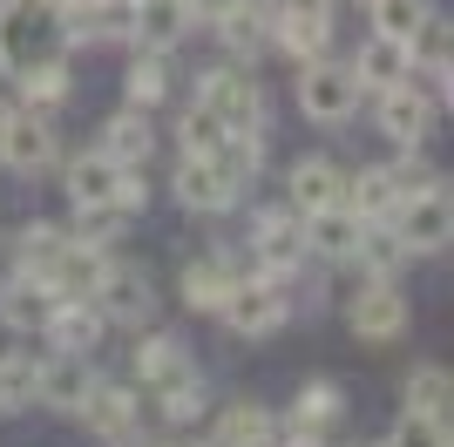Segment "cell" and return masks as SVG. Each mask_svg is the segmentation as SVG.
Instances as JSON below:
<instances>
[{"mask_svg": "<svg viewBox=\"0 0 454 447\" xmlns=\"http://www.w3.org/2000/svg\"><path fill=\"white\" fill-rule=\"evenodd\" d=\"M346 333L366 339V346H387V339L407 333V298H400L394 278H373L353 305H346Z\"/></svg>", "mask_w": 454, "mask_h": 447, "instance_id": "obj_6", "label": "cell"}, {"mask_svg": "<svg viewBox=\"0 0 454 447\" xmlns=\"http://www.w3.org/2000/svg\"><path fill=\"white\" fill-rule=\"evenodd\" d=\"M420 14H427V0H373V35L407 41L420 27Z\"/></svg>", "mask_w": 454, "mask_h": 447, "instance_id": "obj_33", "label": "cell"}, {"mask_svg": "<svg viewBox=\"0 0 454 447\" xmlns=\"http://www.w3.org/2000/svg\"><path fill=\"white\" fill-rule=\"evenodd\" d=\"M102 271H109L102 244H95V238H68V244H61V258H55V271H48V292H55V298H95Z\"/></svg>", "mask_w": 454, "mask_h": 447, "instance_id": "obj_10", "label": "cell"}, {"mask_svg": "<svg viewBox=\"0 0 454 447\" xmlns=\"http://www.w3.org/2000/svg\"><path fill=\"white\" fill-rule=\"evenodd\" d=\"M176 204L184 210H224V204H238V190L210 169V156H184L176 163Z\"/></svg>", "mask_w": 454, "mask_h": 447, "instance_id": "obj_18", "label": "cell"}, {"mask_svg": "<svg viewBox=\"0 0 454 447\" xmlns=\"http://www.w3.org/2000/svg\"><path fill=\"white\" fill-rule=\"evenodd\" d=\"M75 217H82V231H89V238L102 244V238L115 231V224L129 217V210H122V204H75Z\"/></svg>", "mask_w": 454, "mask_h": 447, "instance_id": "obj_37", "label": "cell"}, {"mask_svg": "<svg viewBox=\"0 0 454 447\" xmlns=\"http://www.w3.org/2000/svg\"><path fill=\"white\" fill-rule=\"evenodd\" d=\"M0 68L27 82L41 68H68V27L55 0H14L0 7Z\"/></svg>", "mask_w": 454, "mask_h": 447, "instance_id": "obj_1", "label": "cell"}, {"mask_svg": "<svg viewBox=\"0 0 454 447\" xmlns=\"http://www.w3.org/2000/svg\"><path fill=\"white\" fill-rule=\"evenodd\" d=\"M325 420H340V387L333 380H312L299 393V407H292V434H319Z\"/></svg>", "mask_w": 454, "mask_h": 447, "instance_id": "obj_31", "label": "cell"}, {"mask_svg": "<svg viewBox=\"0 0 454 447\" xmlns=\"http://www.w3.org/2000/svg\"><path fill=\"white\" fill-rule=\"evenodd\" d=\"M197 102H204L224 129L265 136V95H258V82H251L245 68H210L204 82H197Z\"/></svg>", "mask_w": 454, "mask_h": 447, "instance_id": "obj_3", "label": "cell"}, {"mask_svg": "<svg viewBox=\"0 0 454 447\" xmlns=\"http://www.w3.org/2000/svg\"><path fill=\"white\" fill-rule=\"evenodd\" d=\"M217 441H231V447H271V441H278V420H271L258 400H238V407H224V420H217Z\"/></svg>", "mask_w": 454, "mask_h": 447, "instance_id": "obj_27", "label": "cell"}, {"mask_svg": "<svg viewBox=\"0 0 454 447\" xmlns=\"http://www.w3.org/2000/svg\"><path fill=\"white\" fill-rule=\"evenodd\" d=\"M75 407H82V420H89L102 441H129L136 434V393L129 387H95L89 380V393H82Z\"/></svg>", "mask_w": 454, "mask_h": 447, "instance_id": "obj_13", "label": "cell"}, {"mask_svg": "<svg viewBox=\"0 0 454 447\" xmlns=\"http://www.w3.org/2000/svg\"><path fill=\"white\" fill-rule=\"evenodd\" d=\"M102 325H109V318L95 312V298H75V305H68V298H55V312H48V325H41V333L55 339L61 353H95Z\"/></svg>", "mask_w": 454, "mask_h": 447, "instance_id": "obj_16", "label": "cell"}, {"mask_svg": "<svg viewBox=\"0 0 454 447\" xmlns=\"http://www.w3.org/2000/svg\"><path fill=\"white\" fill-rule=\"evenodd\" d=\"M122 447H129V441H122Z\"/></svg>", "mask_w": 454, "mask_h": 447, "instance_id": "obj_45", "label": "cell"}, {"mask_svg": "<svg viewBox=\"0 0 454 447\" xmlns=\"http://www.w3.org/2000/svg\"><path fill=\"white\" fill-rule=\"evenodd\" d=\"M61 244H68V238H61L55 224H27V231H20V264H14V271H27V278L48 285V271H55V258H61Z\"/></svg>", "mask_w": 454, "mask_h": 447, "instance_id": "obj_30", "label": "cell"}, {"mask_svg": "<svg viewBox=\"0 0 454 447\" xmlns=\"http://www.w3.org/2000/svg\"><path fill=\"white\" fill-rule=\"evenodd\" d=\"M217 136H224V122H217L204 102H190V109H184V156H204Z\"/></svg>", "mask_w": 454, "mask_h": 447, "instance_id": "obj_35", "label": "cell"}, {"mask_svg": "<svg viewBox=\"0 0 454 447\" xmlns=\"http://www.w3.org/2000/svg\"><path fill=\"white\" fill-rule=\"evenodd\" d=\"M190 380V353H184V339L170 333H156L143 353H136V387L143 393H176Z\"/></svg>", "mask_w": 454, "mask_h": 447, "instance_id": "obj_14", "label": "cell"}, {"mask_svg": "<svg viewBox=\"0 0 454 447\" xmlns=\"http://www.w3.org/2000/svg\"><path fill=\"white\" fill-rule=\"evenodd\" d=\"M353 258H360L366 271H373V278H387V271H394V264L407 258V251H400V238H394V231H360V244H353Z\"/></svg>", "mask_w": 454, "mask_h": 447, "instance_id": "obj_34", "label": "cell"}, {"mask_svg": "<svg viewBox=\"0 0 454 447\" xmlns=\"http://www.w3.org/2000/svg\"><path fill=\"white\" fill-rule=\"evenodd\" d=\"M190 27V14L176 7V0H129V41L143 48V55H163V48H176Z\"/></svg>", "mask_w": 454, "mask_h": 447, "instance_id": "obj_12", "label": "cell"}, {"mask_svg": "<svg viewBox=\"0 0 454 447\" xmlns=\"http://www.w3.org/2000/svg\"><path fill=\"white\" fill-rule=\"evenodd\" d=\"M353 102H360V82H353V68L305 61V74H299V109L312 115V122H346V115H353Z\"/></svg>", "mask_w": 454, "mask_h": 447, "instance_id": "obj_7", "label": "cell"}, {"mask_svg": "<svg viewBox=\"0 0 454 447\" xmlns=\"http://www.w3.org/2000/svg\"><path fill=\"white\" fill-rule=\"evenodd\" d=\"M299 258H305V224L292 217V210H271V217L258 224V264H265L271 278H285Z\"/></svg>", "mask_w": 454, "mask_h": 447, "instance_id": "obj_17", "label": "cell"}, {"mask_svg": "<svg viewBox=\"0 0 454 447\" xmlns=\"http://www.w3.org/2000/svg\"><path fill=\"white\" fill-rule=\"evenodd\" d=\"M340 190H346V176L325 156H305L292 169V210H325V204H340Z\"/></svg>", "mask_w": 454, "mask_h": 447, "instance_id": "obj_24", "label": "cell"}, {"mask_svg": "<svg viewBox=\"0 0 454 447\" xmlns=\"http://www.w3.org/2000/svg\"><path fill=\"white\" fill-rule=\"evenodd\" d=\"M380 129L394 136L400 149L427 143V129H434V95L420 89L414 74H407V82H394V89H380Z\"/></svg>", "mask_w": 454, "mask_h": 447, "instance_id": "obj_8", "label": "cell"}, {"mask_svg": "<svg viewBox=\"0 0 454 447\" xmlns=\"http://www.w3.org/2000/svg\"><path fill=\"white\" fill-rule=\"evenodd\" d=\"M82 393H89V366H82V353H55L48 366H35V400H48V407H75Z\"/></svg>", "mask_w": 454, "mask_h": 447, "instance_id": "obj_22", "label": "cell"}, {"mask_svg": "<svg viewBox=\"0 0 454 447\" xmlns=\"http://www.w3.org/2000/svg\"><path fill=\"white\" fill-rule=\"evenodd\" d=\"M387 447H448V420H441V413H414V407H400L394 441H387Z\"/></svg>", "mask_w": 454, "mask_h": 447, "instance_id": "obj_32", "label": "cell"}, {"mask_svg": "<svg viewBox=\"0 0 454 447\" xmlns=\"http://www.w3.org/2000/svg\"><path fill=\"white\" fill-rule=\"evenodd\" d=\"M48 312H55V292L41 278H27V271H14L7 278V292H0V318L7 325H20V333H41L48 325Z\"/></svg>", "mask_w": 454, "mask_h": 447, "instance_id": "obj_19", "label": "cell"}, {"mask_svg": "<svg viewBox=\"0 0 454 447\" xmlns=\"http://www.w3.org/2000/svg\"><path fill=\"white\" fill-rule=\"evenodd\" d=\"M55 7H75V0H55Z\"/></svg>", "mask_w": 454, "mask_h": 447, "instance_id": "obj_42", "label": "cell"}, {"mask_svg": "<svg viewBox=\"0 0 454 447\" xmlns=\"http://www.w3.org/2000/svg\"><path fill=\"white\" fill-rule=\"evenodd\" d=\"M102 156H109V163H122V169H136L143 163V156H150V122H143V115L136 109H122V115H109V122H102Z\"/></svg>", "mask_w": 454, "mask_h": 447, "instance_id": "obj_25", "label": "cell"}, {"mask_svg": "<svg viewBox=\"0 0 454 447\" xmlns=\"http://www.w3.org/2000/svg\"><path fill=\"white\" fill-rule=\"evenodd\" d=\"M7 115H14V109H7V102H0V136H7Z\"/></svg>", "mask_w": 454, "mask_h": 447, "instance_id": "obj_39", "label": "cell"}, {"mask_svg": "<svg viewBox=\"0 0 454 447\" xmlns=\"http://www.w3.org/2000/svg\"><path fill=\"white\" fill-rule=\"evenodd\" d=\"M0 413H7V393H0Z\"/></svg>", "mask_w": 454, "mask_h": 447, "instance_id": "obj_41", "label": "cell"}, {"mask_svg": "<svg viewBox=\"0 0 454 447\" xmlns=\"http://www.w3.org/2000/svg\"><path fill=\"white\" fill-rule=\"evenodd\" d=\"M271 41L292 48L299 61H319V48L333 41V0H271Z\"/></svg>", "mask_w": 454, "mask_h": 447, "instance_id": "obj_5", "label": "cell"}, {"mask_svg": "<svg viewBox=\"0 0 454 447\" xmlns=\"http://www.w3.org/2000/svg\"><path fill=\"white\" fill-rule=\"evenodd\" d=\"M340 204L353 210L360 224H373V217H387V210L400 204V184H394V169H360L353 184L340 190Z\"/></svg>", "mask_w": 454, "mask_h": 447, "instance_id": "obj_23", "label": "cell"}, {"mask_svg": "<svg viewBox=\"0 0 454 447\" xmlns=\"http://www.w3.org/2000/svg\"><path fill=\"white\" fill-rule=\"evenodd\" d=\"M305 251H319V258H353V244H360L366 224L353 217L346 204H325V210H305Z\"/></svg>", "mask_w": 454, "mask_h": 447, "instance_id": "obj_15", "label": "cell"}, {"mask_svg": "<svg viewBox=\"0 0 454 447\" xmlns=\"http://www.w3.org/2000/svg\"><path fill=\"white\" fill-rule=\"evenodd\" d=\"M224 292H231V264L224 258H197L184 271V298L197 305V312H217L224 305Z\"/></svg>", "mask_w": 454, "mask_h": 447, "instance_id": "obj_29", "label": "cell"}, {"mask_svg": "<svg viewBox=\"0 0 454 447\" xmlns=\"http://www.w3.org/2000/svg\"><path fill=\"white\" fill-rule=\"evenodd\" d=\"M217 35H224V48H231L238 61H251V55L271 41V27H265V14H258L251 0H231L224 14H217Z\"/></svg>", "mask_w": 454, "mask_h": 447, "instance_id": "obj_26", "label": "cell"}, {"mask_svg": "<svg viewBox=\"0 0 454 447\" xmlns=\"http://www.w3.org/2000/svg\"><path fill=\"white\" fill-rule=\"evenodd\" d=\"M0 7H14V0H0Z\"/></svg>", "mask_w": 454, "mask_h": 447, "instance_id": "obj_43", "label": "cell"}, {"mask_svg": "<svg viewBox=\"0 0 454 447\" xmlns=\"http://www.w3.org/2000/svg\"><path fill=\"white\" fill-rule=\"evenodd\" d=\"M95 312L115 318V325H143V318L156 312V292H150V278H143L136 264H109L102 285H95Z\"/></svg>", "mask_w": 454, "mask_h": 447, "instance_id": "obj_9", "label": "cell"}, {"mask_svg": "<svg viewBox=\"0 0 454 447\" xmlns=\"http://www.w3.org/2000/svg\"><path fill=\"white\" fill-rule=\"evenodd\" d=\"M394 238H400V251H441V244L454 238V204H448V190L441 184H427V190H414V197H400L394 210Z\"/></svg>", "mask_w": 454, "mask_h": 447, "instance_id": "obj_2", "label": "cell"}, {"mask_svg": "<svg viewBox=\"0 0 454 447\" xmlns=\"http://www.w3.org/2000/svg\"><path fill=\"white\" fill-rule=\"evenodd\" d=\"M224 325L231 333H245V339H265V333H278L285 325V285L271 278H231V292H224Z\"/></svg>", "mask_w": 454, "mask_h": 447, "instance_id": "obj_4", "label": "cell"}, {"mask_svg": "<svg viewBox=\"0 0 454 447\" xmlns=\"http://www.w3.org/2000/svg\"><path fill=\"white\" fill-rule=\"evenodd\" d=\"M163 89H170V82H163V55H143L129 68V102L136 109H143V102H163Z\"/></svg>", "mask_w": 454, "mask_h": 447, "instance_id": "obj_36", "label": "cell"}, {"mask_svg": "<svg viewBox=\"0 0 454 447\" xmlns=\"http://www.w3.org/2000/svg\"><path fill=\"white\" fill-rule=\"evenodd\" d=\"M204 447H231V441H204Z\"/></svg>", "mask_w": 454, "mask_h": 447, "instance_id": "obj_40", "label": "cell"}, {"mask_svg": "<svg viewBox=\"0 0 454 447\" xmlns=\"http://www.w3.org/2000/svg\"><path fill=\"white\" fill-rule=\"evenodd\" d=\"M448 393H454L448 366H434V359H420V366L407 372V387H400V400H407L414 413H441V407H448Z\"/></svg>", "mask_w": 454, "mask_h": 447, "instance_id": "obj_28", "label": "cell"}, {"mask_svg": "<svg viewBox=\"0 0 454 447\" xmlns=\"http://www.w3.org/2000/svg\"><path fill=\"white\" fill-rule=\"evenodd\" d=\"M176 7H184L190 20H217V14H224V7H231V0H176Z\"/></svg>", "mask_w": 454, "mask_h": 447, "instance_id": "obj_38", "label": "cell"}, {"mask_svg": "<svg viewBox=\"0 0 454 447\" xmlns=\"http://www.w3.org/2000/svg\"><path fill=\"white\" fill-rule=\"evenodd\" d=\"M0 163H14L20 176H35V169L55 163V129H48V115H7V136H0Z\"/></svg>", "mask_w": 454, "mask_h": 447, "instance_id": "obj_11", "label": "cell"}, {"mask_svg": "<svg viewBox=\"0 0 454 447\" xmlns=\"http://www.w3.org/2000/svg\"><path fill=\"white\" fill-rule=\"evenodd\" d=\"M299 447H312V441H299Z\"/></svg>", "mask_w": 454, "mask_h": 447, "instance_id": "obj_44", "label": "cell"}, {"mask_svg": "<svg viewBox=\"0 0 454 447\" xmlns=\"http://www.w3.org/2000/svg\"><path fill=\"white\" fill-rule=\"evenodd\" d=\"M353 82H360V89H394V82H407V41L373 35L360 55H353Z\"/></svg>", "mask_w": 454, "mask_h": 447, "instance_id": "obj_21", "label": "cell"}, {"mask_svg": "<svg viewBox=\"0 0 454 447\" xmlns=\"http://www.w3.org/2000/svg\"><path fill=\"white\" fill-rule=\"evenodd\" d=\"M115 190H122V163H109L102 149H89V156L68 163V197L75 204H115Z\"/></svg>", "mask_w": 454, "mask_h": 447, "instance_id": "obj_20", "label": "cell"}]
</instances>
